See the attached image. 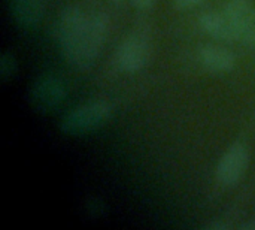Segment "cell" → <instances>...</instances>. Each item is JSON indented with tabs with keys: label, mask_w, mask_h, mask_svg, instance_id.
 Listing matches in <instances>:
<instances>
[{
	"label": "cell",
	"mask_w": 255,
	"mask_h": 230,
	"mask_svg": "<svg viewBox=\"0 0 255 230\" xmlns=\"http://www.w3.org/2000/svg\"><path fill=\"white\" fill-rule=\"evenodd\" d=\"M229 16L236 40L255 48V4L251 0H230L224 9Z\"/></svg>",
	"instance_id": "7"
},
{
	"label": "cell",
	"mask_w": 255,
	"mask_h": 230,
	"mask_svg": "<svg viewBox=\"0 0 255 230\" xmlns=\"http://www.w3.org/2000/svg\"><path fill=\"white\" fill-rule=\"evenodd\" d=\"M46 0H10V13L21 28H34L45 15Z\"/></svg>",
	"instance_id": "9"
},
{
	"label": "cell",
	"mask_w": 255,
	"mask_h": 230,
	"mask_svg": "<svg viewBox=\"0 0 255 230\" xmlns=\"http://www.w3.org/2000/svg\"><path fill=\"white\" fill-rule=\"evenodd\" d=\"M87 19H88V13L76 6L66 7L57 19V27H55L57 40H58L60 51L67 63H70L75 55Z\"/></svg>",
	"instance_id": "3"
},
{
	"label": "cell",
	"mask_w": 255,
	"mask_h": 230,
	"mask_svg": "<svg viewBox=\"0 0 255 230\" xmlns=\"http://www.w3.org/2000/svg\"><path fill=\"white\" fill-rule=\"evenodd\" d=\"M67 96L66 84L61 78L45 73L37 76L30 87V105L36 112L48 114L58 108Z\"/></svg>",
	"instance_id": "5"
},
{
	"label": "cell",
	"mask_w": 255,
	"mask_h": 230,
	"mask_svg": "<svg viewBox=\"0 0 255 230\" xmlns=\"http://www.w3.org/2000/svg\"><path fill=\"white\" fill-rule=\"evenodd\" d=\"M199 61L206 72L212 75H224L235 69L236 55L223 45L208 43L199 49Z\"/></svg>",
	"instance_id": "8"
},
{
	"label": "cell",
	"mask_w": 255,
	"mask_h": 230,
	"mask_svg": "<svg viewBox=\"0 0 255 230\" xmlns=\"http://www.w3.org/2000/svg\"><path fill=\"white\" fill-rule=\"evenodd\" d=\"M114 114L108 100H91L70 109L60 121V130L67 136H82L106 126Z\"/></svg>",
	"instance_id": "1"
},
{
	"label": "cell",
	"mask_w": 255,
	"mask_h": 230,
	"mask_svg": "<svg viewBox=\"0 0 255 230\" xmlns=\"http://www.w3.org/2000/svg\"><path fill=\"white\" fill-rule=\"evenodd\" d=\"M151 58V42L143 33H131L117 48L114 63L120 72L137 73Z\"/></svg>",
	"instance_id": "4"
},
{
	"label": "cell",
	"mask_w": 255,
	"mask_h": 230,
	"mask_svg": "<svg viewBox=\"0 0 255 230\" xmlns=\"http://www.w3.org/2000/svg\"><path fill=\"white\" fill-rule=\"evenodd\" d=\"M111 1H112L114 4H120V3H123L124 0H111Z\"/></svg>",
	"instance_id": "16"
},
{
	"label": "cell",
	"mask_w": 255,
	"mask_h": 230,
	"mask_svg": "<svg viewBox=\"0 0 255 230\" xmlns=\"http://www.w3.org/2000/svg\"><path fill=\"white\" fill-rule=\"evenodd\" d=\"M250 165V151L245 144H232L217 165V180L223 187H235L244 178Z\"/></svg>",
	"instance_id": "6"
},
{
	"label": "cell",
	"mask_w": 255,
	"mask_h": 230,
	"mask_svg": "<svg viewBox=\"0 0 255 230\" xmlns=\"http://www.w3.org/2000/svg\"><path fill=\"white\" fill-rule=\"evenodd\" d=\"M18 73V60L13 52L4 51L0 55V79L3 82L12 81Z\"/></svg>",
	"instance_id": "11"
},
{
	"label": "cell",
	"mask_w": 255,
	"mask_h": 230,
	"mask_svg": "<svg viewBox=\"0 0 255 230\" xmlns=\"http://www.w3.org/2000/svg\"><path fill=\"white\" fill-rule=\"evenodd\" d=\"M206 0H173V4L179 10H190L194 9L200 4H203Z\"/></svg>",
	"instance_id": "12"
},
{
	"label": "cell",
	"mask_w": 255,
	"mask_h": 230,
	"mask_svg": "<svg viewBox=\"0 0 255 230\" xmlns=\"http://www.w3.org/2000/svg\"><path fill=\"white\" fill-rule=\"evenodd\" d=\"M130 3L136 7V9H140V10H146V9H151L155 3V0H130Z\"/></svg>",
	"instance_id": "14"
},
{
	"label": "cell",
	"mask_w": 255,
	"mask_h": 230,
	"mask_svg": "<svg viewBox=\"0 0 255 230\" xmlns=\"http://www.w3.org/2000/svg\"><path fill=\"white\" fill-rule=\"evenodd\" d=\"M206 230H227L230 229V225L223 220H212L208 225H205Z\"/></svg>",
	"instance_id": "13"
},
{
	"label": "cell",
	"mask_w": 255,
	"mask_h": 230,
	"mask_svg": "<svg viewBox=\"0 0 255 230\" xmlns=\"http://www.w3.org/2000/svg\"><path fill=\"white\" fill-rule=\"evenodd\" d=\"M241 230H255V222H247L242 226H239Z\"/></svg>",
	"instance_id": "15"
},
{
	"label": "cell",
	"mask_w": 255,
	"mask_h": 230,
	"mask_svg": "<svg viewBox=\"0 0 255 230\" xmlns=\"http://www.w3.org/2000/svg\"><path fill=\"white\" fill-rule=\"evenodd\" d=\"M200 28L212 39L220 42H235L236 33L233 30V25L229 19V16L220 12L208 10L199 18Z\"/></svg>",
	"instance_id": "10"
},
{
	"label": "cell",
	"mask_w": 255,
	"mask_h": 230,
	"mask_svg": "<svg viewBox=\"0 0 255 230\" xmlns=\"http://www.w3.org/2000/svg\"><path fill=\"white\" fill-rule=\"evenodd\" d=\"M108 34H109L108 16L102 12L88 13V19H87L85 28L82 31L81 40H79L75 55L69 64L79 70L90 69L99 58Z\"/></svg>",
	"instance_id": "2"
}]
</instances>
